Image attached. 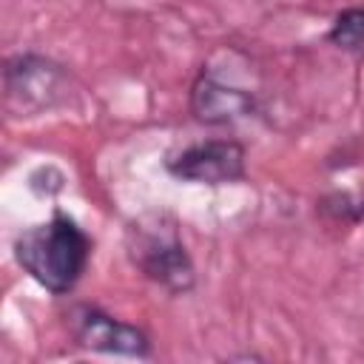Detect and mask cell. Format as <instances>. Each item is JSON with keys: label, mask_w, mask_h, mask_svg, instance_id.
<instances>
[{"label": "cell", "mask_w": 364, "mask_h": 364, "mask_svg": "<svg viewBox=\"0 0 364 364\" xmlns=\"http://www.w3.org/2000/svg\"><path fill=\"white\" fill-rule=\"evenodd\" d=\"M91 242L85 230L65 213H54L48 222L26 228L14 239L17 264L46 290L63 296L85 273Z\"/></svg>", "instance_id": "cell-1"}, {"label": "cell", "mask_w": 364, "mask_h": 364, "mask_svg": "<svg viewBox=\"0 0 364 364\" xmlns=\"http://www.w3.org/2000/svg\"><path fill=\"white\" fill-rule=\"evenodd\" d=\"M128 253L134 264L171 293H188L193 287V262L185 253L176 222L165 213L139 219L128 228Z\"/></svg>", "instance_id": "cell-2"}, {"label": "cell", "mask_w": 364, "mask_h": 364, "mask_svg": "<svg viewBox=\"0 0 364 364\" xmlns=\"http://www.w3.org/2000/svg\"><path fill=\"white\" fill-rule=\"evenodd\" d=\"M71 80L63 65L40 54H17L6 63V102L20 117L43 114L63 105Z\"/></svg>", "instance_id": "cell-3"}, {"label": "cell", "mask_w": 364, "mask_h": 364, "mask_svg": "<svg viewBox=\"0 0 364 364\" xmlns=\"http://www.w3.org/2000/svg\"><path fill=\"white\" fill-rule=\"evenodd\" d=\"M176 179L199 185H228L245 176V148L233 139H208L182 148L168 159Z\"/></svg>", "instance_id": "cell-4"}, {"label": "cell", "mask_w": 364, "mask_h": 364, "mask_svg": "<svg viewBox=\"0 0 364 364\" xmlns=\"http://www.w3.org/2000/svg\"><path fill=\"white\" fill-rule=\"evenodd\" d=\"M68 330L80 347H88L97 353H117V355H136V358L151 353V341L139 327L117 321L114 316L88 304H80L68 313Z\"/></svg>", "instance_id": "cell-5"}, {"label": "cell", "mask_w": 364, "mask_h": 364, "mask_svg": "<svg viewBox=\"0 0 364 364\" xmlns=\"http://www.w3.org/2000/svg\"><path fill=\"white\" fill-rule=\"evenodd\" d=\"M191 111L205 125H230L250 117L256 111V100L245 88L202 74L191 88Z\"/></svg>", "instance_id": "cell-6"}, {"label": "cell", "mask_w": 364, "mask_h": 364, "mask_svg": "<svg viewBox=\"0 0 364 364\" xmlns=\"http://www.w3.org/2000/svg\"><path fill=\"white\" fill-rule=\"evenodd\" d=\"M330 40L344 51H361L364 48V9H344L330 28Z\"/></svg>", "instance_id": "cell-7"}]
</instances>
